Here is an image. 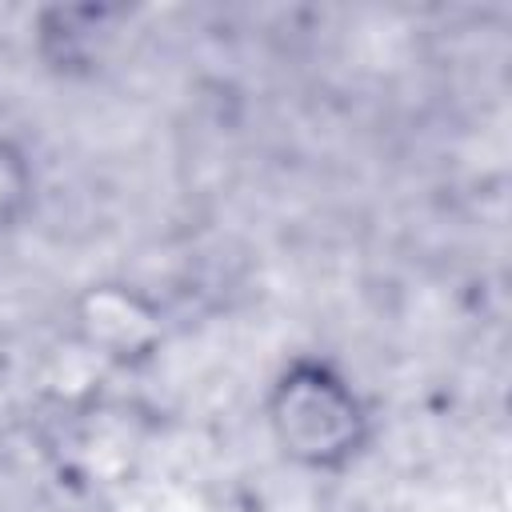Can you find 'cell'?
<instances>
[{"label": "cell", "mask_w": 512, "mask_h": 512, "mask_svg": "<svg viewBox=\"0 0 512 512\" xmlns=\"http://www.w3.org/2000/svg\"><path fill=\"white\" fill-rule=\"evenodd\" d=\"M264 420L280 456L304 476L352 468L372 440V408L344 368L292 356L268 384Z\"/></svg>", "instance_id": "cell-1"}, {"label": "cell", "mask_w": 512, "mask_h": 512, "mask_svg": "<svg viewBox=\"0 0 512 512\" xmlns=\"http://www.w3.org/2000/svg\"><path fill=\"white\" fill-rule=\"evenodd\" d=\"M72 328L84 348L112 364H144L164 344L160 308L132 284H88L72 304Z\"/></svg>", "instance_id": "cell-2"}, {"label": "cell", "mask_w": 512, "mask_h": 512, "mask_svg": "<svg viewBox=\"0 0 512 512\" xmlns=\"http://www.w3.org/2000/svg\"><path fill=\"white\" fill-rule=\"evenodd\" d=\"M120 12L116 8H48L36 20V52L40 60L60 72V76H80L96 72L100 60L112 48V36L120 32Z\"/></svg>", "instance_id": "cell-3"}, {"label": "cell", "mask_w": 512, "mask_h": 512, "mask_svg": "<svg viewBox=\"0 0 512 512\" xmlns=\"http://www.w3.org/2000/svg\"><path fill=\"white\" fill-rule=\"evenodd\" d=\"M36 200V168L28 152L0 132V236L12 232Z\"/></svg>", "instance_id": "cell-4"}]
</instances>
